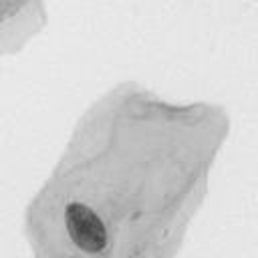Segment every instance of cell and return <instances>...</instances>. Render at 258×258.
<instances>
[{"mask_svg": "<svg viewBox=\"0 0 258 258\" xmlns=\"http://www.w3.org/2000/svg\"><path fill=\"white\" fill-rule=\"evenodd\" d=\"M64 224L71 240L83 252L95 254L107 246V230L101 218L85 204L71 202L64 210Z\"/></svg>", "mask_w": 258, "mask_h": 258, "instance_id": "6da1fadb", "label": "cell"}]
</instances>
